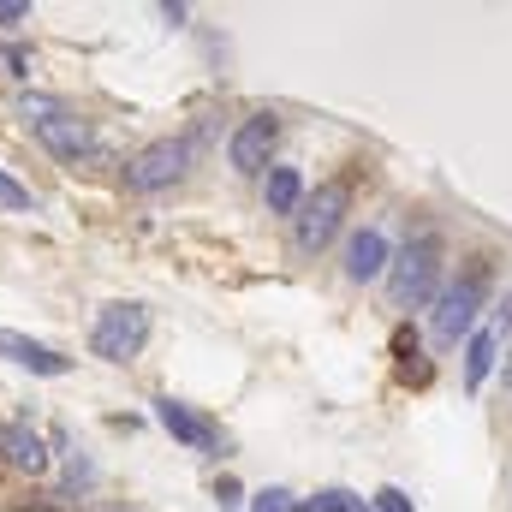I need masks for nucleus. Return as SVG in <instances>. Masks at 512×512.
Returning <instances> with one entry per match:
<instances>
[{
    "mask_svg": "<svg viewBox=\"0 0 512 512\" xmlns=\"http://www.w3.org/2000/svg\"><path fill=\"white\" fill-rule=\"evenodd\" d=\"M483 304H489V262H471L441 298H435V340L441 346H459V340H471L477 334V316H483Z\"/></svg>",
    "mask_w": 512,
    "mask_h": 512,
    "instance_id": "f257e3e1",
    "label": "nucleus"
},
{
    "mask_svg": "<svg viewBox=\"0 0 512 512\" xmlns=\"http://www.w3.org/2000/svg\"><path fill=\"white\" fill-rule=\"evenodd\" d=\"M441 239L435 233H423V239H411L405 251L393 256V268H387V292H393V304L399 310H417V304H429L435 298V286H441Z\"/></svg>",
    "mask_w": 512,
    "mask_h": 512,
    "instance_id": "f03ea898",
    "label": "nucleus"
},
{
    "mask_svg": "<svg viewBox=\"0 0 512 512\" xmlns=\"http://www.w3.org/2000/svg\"><path fill=\"white\" fill-rule=\"evenodd\" d=\"M346 203H352V191L334 179V185H316L298 209H292V245L304 256H316L334 233H340V221H346Z\"/></svg>",
    "mask_w": 512,
    "mask_h": 512,
    "instance_id": "7ed1b4c3",
    "label": "nucleus"
},
{
    "mask_svg": "<svg viewBox=\"0 0 512 512\" xmlns=\"http://www.w3.org/2000/svg\"><path fill=\"white\" fill-rule=\"evenodd\" d=\"M143 340H149V310H143V304H102V316H96V328H90L96 358L131 364V358L143 352Z\"/></svg>",
    "mask_w": 512,
    "mask_h": 512,
    "instance_id": "20e7f679",
    "label": "nucleus"
},
{
    "mask_svg": "<svg viewBox=\"0 0 512 512\" xmlns=\"http://www.w3.org/2000/svg\"><path fill=\"white\" fill-rule=\"evenodd\" d=\"M185 167H191V143L185 137H161V143L137 149L126 161V185L131 191H167V185L185 179Z\"/></svg>",
    "mask_w": 512,
    "mask_h": 512,
    "instance_id": "39448f33",
    "label": "nucleus"
},
{
    "mask_svg": "<svg viewBox=\"0 0 512 512\" xmlns=\"http://www.w3.org/2000/svg\"><path fill=\"white\" fill-rule=\"evenodd\" d=\"M274 137H280V120H274V114H251L245 126L233 131V143H227L233 167H239V173H268V149H274Z\"/></svg>",
    "mask_w": 512,
    "mask_h": 512,
    "instance_id": "423d86ee",
    "label": "nucleus"
},
{
    "mask_svg": "<svg viewBox=\"0 0 512 512\" xmlns=\"http://www.w3.org/2000/svg\"><path fill=\"white\" fill-rule=\"evenodd\" d=\"M36 137H42V149L60 155V161H84V155H96V131H90V120H78V114H60V120L36 126Z\"/></svg>",
    "mask_w": 512,
    "mask_h": 512,
    "instance_id": "0eeeda50",
    "label": "nucleus"
},
{
    "mask_svg": "<svg viewBox=\"0 0 512 512\" xmlns=\"http://www.w3.org/2000/svg\"><path fill=\"white\" fill-rule=\"evenodd\" d=\"M0 453H6V465L18 471V477H42L48 471V441L30 429V423H18V429H6V441H0Z\"/></svg>",
    "mask_w": 512,
    "mask_h": 512,
    "instance_id": "6e6552de",
    "label": "nucleus"
},
{
    "mask_svg": "<svg viewBox=\"0 0 512 512\" xmlns=\"http://www.w3.org/2000/svg\"><path fill=\"white\" fill-rule=\"evenodd\" d=\"M387 274V239L376 233V227H364V233H352L346 239V280H382Z\"/></svg>",
    "mask_w": 512,
    "mask_h": 512,
    "instance_id": "1a4fd4ad",
    "label": "nucleus"
},
{
    "mask_svg": "<svg viewBox=\"0 0 512 512\" xmlns=\"http://www.w3.org/2000/svg\"><path fill=\"white\" fill-rule=\"evenodd\" d=\"M0 352H6L18 370H30V376H66V370H72L54 346H36V340H24V334H0Z\"/></svg>",
    "mask_w": 512,
    "mask_h": 512,
    "instance_id": "9d476101",
    "label": "nucleus"
},
{
    "mask_svg": "<svg viewBox=\"0 0 512 512\" xmlns=\"http://www.w3.org/2000/svg\"><path fill=\"white\" fill-rule=\"evenodd\" d=\"M155 417H161V429H167L173 441H185V447H215V429H209L203 417H191V405H179V399H155Z\"/></svg>",
    "mask_w": 512,
    "mask_h": 512,
    "instance_id": "9b49d317",
    "label": "nucleus"
},
{
    "mask_svg": "<svg viewBox=\"0 0 512 512\" xmlns=\"http://www.w3.org/2000/svg\"><path fill=\"white\" fill-rule=\"evenodd\" d=\"M262 197H268L274 215H292V209L304 203V179H298V167H268V173H262Z\"/></svg>",
    "mask_w": 512,
    "mask_h": 512,
    "instance_id": "f8f14e48",
    "label": "nucleus"
},
{
    "mask_svg": "<svg viewBox=\"0 0 512 512\" xmlns=\"http://www.w3.org/2000/svg\"><path fill=\"white\" fill-rule=\"evenodd\" d=\"M495 352H501V334H495V328H483V334H471V340H465V387H483V382H489Z\"/></svg>",
    "mask_w": 512,
    "mask_h": 512,
    "instance_id": "ddd939ff",
    "label": "nucleus"
},
{
    "mask_svg": "<svg viewBox=\"0 0 512 512\" xmlns=\"http://www.w3.org/2000/svg\"><path fill=\"white\" fill-rule=\"evenodd\" d=\"M298 512H358V495H346V489H316L310 501H298Z\"/></svg>",
    "mask_w": 512,
    "mask_h": 512,
    "instance_id": "4468645a",
    "label": "nucleus"
},
{
    "mask_svg": "<svg viewBox=\"0 0 512 512\" xmlns=\"http://www.w3.org/2000/svg\"><path fill=\"white\" fill-rule=\"evenodd\" d=\"M66 108L54 102V96H18V120H30V126H48V120H60Z\"/></svg>",
    "mask_w": 512,
    "mask_h": 512,
    "instance_id": "2eb2a0df",
    "label": "nucleus"
},
{
    "mask_svg": "<svg viewBox=\"0 0 512 512\" xmlns=\"http://www.w3.org/2000/svg\"><path fill=\"white\" fill-rule=\"evenodd\" d=\"M60 453H66V489H72V495H78V489H90V477H96V471H90V459H84V453H72V441H60Z\"/></svg>",
    "mask_w": 512,
    "mask_h": 512,
    "instance_id": "dca6fc26",
    "label": "nucleus"
},
{
    "mask_svg": "<svg viewBox=\"0 0 512 512\" xmlns=\"http://www.w3.org/2000/svg\"><path fill=\"white\" fill-rule=\"evenodd\" d=\"M0 209H12V215H30V209H36V197H30V191L12 179V173H0Z\"/></svg>",
    "mask_w": 512,
    "mask_h": 512,
    "instance_id": "f3484780",
    "label": "nucleus"
},
{
    "mask_svg": "<svg viewBox=\"0 0 512 512\" xmlns=\"http://www.w3.org/2000/svg\"><path fill=\"white\" fill-rule=\"evenodd\" d=\"M251 512H298V501H292L286 489H262V495H256V507H251Z\"/></svg>",
    "mask_w": 512,
    "mask_h": 512,
    "instance_id": "a211bd4d",
    "label": "nucleus"
},
{
    "mask_svg": "<svg viewBox=\"0 0 512 512\" xmlns=\"http://www.w3.org/2000/svg\"><path fill=\"white\" fill-rule=\"evenodd\" d=\"M370 507H376V512H417L411 501H405V489H382V495H376Z\"/></svg>",
    "mask_w": 512,
    "mask_h": 512,
    "instance_id": "6ab92c4d",
    "label": "nucleus"
},
{
    "mask_svg": "<svg viewBox=\"0 0 512 512\" xmlns=\"http://www.w3.org/2000/svg\"><path fill=\"white\" fill-rule=\"evenodd\" d=\"M30 18V0H0V24H24Z\"/></svg>",
    "mask_w": 512,
    "mask_h": 512,
    "instance_id": "aec40b11",
    "label": "nucleus"
},
{
    "mask_svg": "<svg viewBox=\"0 0 512 512\" xmlns=\"http://www.w3.org/2000/svg\"><path fill=\"white\" fill-rule=\"evenodd\" d=\"M495 334H512V286H507V298H501V310H495Z\"/></svg>",
    "mask_w": 512,
    "mask_h": 512,
    "instance_id": "412c9836",
    "label": "nucleus"
},
{
    "mask_svg": "<svg viewBox=\"0 0 512 512\" xmlns=\"http://www.w3.org/2000/svg\"><path fill=\"white\" fill-rule=\"evenodd\" d=\"M90 512H137V507H126V501H102V507H90Z\"/></svg>",
    "mask_w": 512,
    "mask_h": 512,
    "instance_id": "4be33fe9",
    "label": "nucleus"
},
{
    "mask_svg": "<svg viewBox=\"0 0 512 512\" xmlns=\"http://www.w3.org/2000/svg\"><path fill=\"white\" fill-rule=\"evenodd\" d=\"M507 387H512V352H507Z\"/></svg>",
    "mask_w": 512,
    "mask_h": 512,
    "instance_id": "5701e85b",
    "label": "nucleus"
},
{
    "mask_svg": "<svg viewBox=\"0 0 512 512\" xmlns=\"http://www.w3.org/2000/svg\"><path fill=\"white\" fill-rule=\"evenodd\" d=\"M358 512H376V507H370V501H358Z\"/></svg>",
    "mask_w": 512,
    "mask_h": 512,
    "instance_id": "b1692460",
    "label": "nucleus"
},
{
    "mask_svg": "<svg viewBox=\"0 0 512 512\" xmlns=\"http://www.w3.org/2000/svg\"><path fill=\"white\" fill-rule=\"evenodd\" d=\"M0 441H6V429H0Z\"/></svg>",
    "mask_w": 512,
    "mask_h": 512,
    "instance_id": "393cba45",
    "label": "nucleus"
}]
</instances>
